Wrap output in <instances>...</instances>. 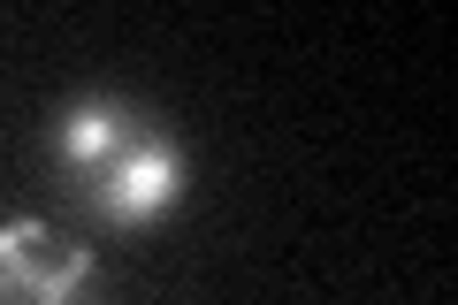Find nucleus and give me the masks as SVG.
Instances as JSON below:
<instances>
[{
	"instance_id": "f257e3e1",
	"label": "nucleus",
	"mask_w": 458,
	"mask_h": 305,
	"mask_svg": "<svg viewBox=\"0 0 458 305\" xmlns=\"http://www.w3.org/2000/svg\"><path fill=\"white\" fill-rule=\"evenodd\" d=\"M47 176L92 237H146L191 191L183 138L131 92H77L47 114Z\"/></svg>"
},
{
	"instance_id": "f03ea898",
	"label": "nucleus",
	"mask_w": 458,
	"mask_h": 305,
	"mask_svg": "<svg viewBox=\"0 0 458 305\" xmlns=\"http://www.w3.org/2000/svg\"><path fill=\"white\" fill-rule=\"evenodd\" d=\"M0 305H107L92 244H77L62 222L8 214L0 222Z\"/></svg>"
}]
</instances>
